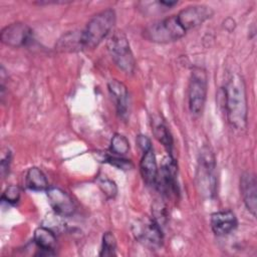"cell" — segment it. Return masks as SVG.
Masks as SVG:
<instances>
[{
  "instance_id": "obj_26",
  "label": "cell",
  "mask_w": 257,
  "mask_h": 257,
  "mask_svg": "<svg viewBox=\"0 0 257 257\" xmlns=\"http://www.w3.org/2000/svg\"><path fill=\"white\" fill-rule=\"evenodd\" d=\"M137 144L143 152H146L153 148L151 140L147 136H144V135H139L137 137Z\"/></svg>"
},
{
  "instance_id": "obj_25",
  "label": "cell",
  "mask_w": 257,
  "mask_h": 257,
  "mask_svg": "<svg viewBox=\"0 0 257 257\" xmlns=\"http://www.w3.org/2000/svg\"><path fill=\"white\" fill-rule=\"evenodd\" d=\"M10 163H11V153H10V151H7V153L2 157L1 164H0L1 175H2L3 178L9 173Z\"/></svg>"
},
{
  "instance_id": "obj_15",
  "label": "cell",
  "mask_w": 257,
  "mask_h": 257,
  "mask_svg": "<svg viewBox=\"0 0 257 257\" xmlns=\"http://www.w3.org/2000/svg\"><path fill=\"white\" fill-rule=\"evenodd\" d=\"M33 240L37 248L40 250L38 255L50 256L54 255V249L56 246V236L54 232L45 226H40L35 229Z\"/></svg>"
},
{
  "instance_id": "obj_1",
  "label": "cell",
  "mask_w": 257,
  "mask_h": 257,
  "mask_svg": "<svg viewBox=\"0 0 257 257\" xmlns=\"http://www.w3.org/2000/svg\"><path fill=\"white\" fill-rule=\"evenodd\" d=\"M224 108L228 122L236 130H244L247 125L248 104L245 83L237 73H231L223 87Z\"/></svg>"
},
{
  "instance_id": "obj_4",
  "label": "cell",
  "mask_w": 257,
  "mask_h": 257,
  "mask_svg": "<svg viewBox=\"0 0 257 257\" xmlns=\"http://www.w3.org/2000/svg\"><path fill=\"white\" fill-rule=\"evenodd\" d=\"M216 161L211 149L204 146L199 154L196 180L200 192L207 196L213 197L216 193Z\"/></svg>"
},
{
  "instance_id": "obj_10",
  "label": "cell",
  "mask_w": 257,
  "mask_h": 257,
  "mask_svg": "<svg viewBox=\"0 0 257 257\" xmlns=\"http://www.w3.org/2000/svg\"><path fill=\"white\" fill-rule=\"evenodd\" d=\"M49 205L54 213L60 217H69L75 211V205L72 198L63 190L51 187L46 190Z\"/></svg>"
},
{
  "instance_id": "obj_9",
  "label": "cell",
  "mask_w": 257,
  "mask_h": 257,
  "mask_svg": "<svg viewBox=\"0 0 257 257\" xmlns=\"http://www.w3.org/2000/svg\"><path fill=\"white\" fill-rule=\"evenodd\" d=\"M32 36V29L25 23L15 22L5 26L0 33L3 44L10 47H21L26 45Z\"/></svg>"
},
{
  "instance_id": "obj_7",
  "label": "cell",
  "mask_w": 257,
  "mask_h": 257,
  "mask_svg": "<svg viewBox=\"0 0 257 257\" xmlns=\"http://www.w3.org/2000/svg\"><path fill=\"white\" fill-rule=\"evenodd\" d=\"M208 90V78L204 69L194 68L188 86V104L193 114H200L205 106Z\"/></svg>"
},
{
  "instance_id": "obj_13",
  "label": "cell",
  "mask_w": 257,
  "mask_h": 257,
  "mask_svg": "<svg viewBox=\"0 0 257 257\" xmlns=\"http://www.w3.org/2000/svg\"><path fill=\"white\" fill-rule=\"evenodd\" d=\"M240 192L247 210L256 216L257 210V183L255 175L245 172L240 178Z\"/></svg>"
},
{
  "instance_id": "obj_22",
  "label": "cell",
  "mask_w": 257,
  "mask_h": 257,
  "mask_svg": "<svg viewBox=\"0 0 257 257\" xmlns=\"http://www.w3.org/2000/svg\"><path fill=\"white\" fill-rule=\"evenodd\" d=\"M101 162L107 163L119 170H130L133 167V164L130 160L123 159L122 157L115 156L112 154H100Z\"/></svg>"
},
{
  "instance_id": "obj_19",
  "label": "cell",
  "mask_w": 257,
  "mask_h": 257,
  "mask_svg": "<svg viewBox=\"0 0 257 257\" xmlns=\"http://www.w3.org/2000/svg\"><path fill=\"white\" fill-rule=\"evenodd\" d=\"M57 48L62 51H75L81 50V42H80V31L75 32L71 31L69 33L64 34L57 43Z\"/></svg>"
},
{
  "instance_id": "obj_18",
  "label": "cell",
  "mask_w": 257,
  "mask_h": 257,
  "mask_svg": "<svg viewBox=\"0 0 257 257\" xmlns=\"http://www.w3.org/2000/svg\"><path fill=\"white\" fill-rule=\"evenodd\" d=\"M153 131H154L155 138L167 149V151L170 153V156H172V150H173V144H174L173 138L170 134L169 128L160 117L154 118Z\"/></svg>"
},
{
  "instance_id": "obj_23",
  "label": "cell",
  "mask_w": 257,
  "mask_h": 257,
  "mask_svg": "<svg viewBox=\"0 0 257 257\" xmlns=\"http://www.w3.org/2000/svg\"><path fill=\"white\" fill-rule=\"evenodd\" d=\"M97 185L107 199H113L117 194L116 184L108 178H98Z\"/></svg>"
},
{
  "instance_id": "obj_12",
  "label": "cell",
  "mask_w": 257,
  "mask_h": 257,
  "mask_svg": "<svg viewBox=\"0 0 257 257\" xmlns=\"http://www.w3.org/2000/svg\"><path fill=\"white\" fill-rule=\"evenodd\" d=\"M107 88L115 103L119 118L126 120L130 114V96L126 86L117 79H111L107 84Z\"/></svg>"
},
{
  "instance_id": "obj_11",
  "label": "cell",
  "mask_w": 257,
  "mask_h": 257,
  "mask_svg": "<svg viewBox=\"0 0 257 257\" xmlns=\"http://www.w3.org/2000/svg\"><path fill=\"white\" fill-rule=\"evenodd\" d=\"M187 30L194 29L212 17L214 11L211 7L203 4L191 5L177 13Z\"/></svg>"
},
{
  "instance_id": "obj_16",
  "label": "cell",
  "mask_w": 257,
  "mask_h": 257,
  "mask_svg": "<svg viewBox=\"0 0 257 257\" xmlns=\"http://www.w3.org/2000/svg\"><path fill=\"white\" fill-rule=\"evenodd\" d=\"M140 172L144 182L148 186H155L158 178V166L153 148L143 152V157L140 162Z\"/></svg>"
},
{
  "instance_id": "obj_5",
  "label": "cell",
  "mask_w": 257,
  "mask_h": 257,
  "mask_svg": "<svg viewBox=\"0 0 257 257\" xmlns=\"http://www.w3.org/2000/svg\"><path fill=\"white\" fill-rule=\"evenodd\" d=\"M108 52L115 65L123 72L131 74L135 70L136 60L125 34L120 30L111 33L107 40Z\"/></svg>"
},
{
  "instance_id": "obj_8",
  "label": "cell",
  "mask_w": 257,
  "mask_h": 257,
  "mask_svg": "<svg viewBox=\"0 0 257 257\" xmlns=\"http://www.w3.org/2000/svg\"><path fill=\"white\" fill-rule=\"evenodd\" d=\"M155 186L167 196L178 193L177 164L173 156H168L163 160Z\"/></svg>"
},
{
  "instance_id": "obj_2",
  "label": "cell",
  "mask_w": 257,
  "mask_h": 257,
  "mask_svg": "<svg viewBox=\"0 0 257 257\" xmlns=\"http://www.w3.org/2000/svg\"><path fill=\"white\" fill-rule=\"evenodd\" d=\"M116 15L113 9L107 8L90 18L85 27L80 30V42L82 49L96 47L110 32L115 24Z\"/></svg>"
},
{
  "instance_id": "obj_21",
  "label": "cell",
  "mask_w": 257,
  "mask_h": 257,
  "mask_svg": "<svg viewBox=\"0 0 257 257\" xmlns=\"http://www.w3.org/2000/svg\"><path fill=\"white\" fill-rule=\"evenodd\" d=\"M114 255H116V239L111 232H105L102 236L99 256L106 257Z\"/></svg>"
},
{
  "instance_id": "obj_24",
  "label": "cell",
  "mask_w": 257,
  "mask_h": 257,
  "mask_svg": "<svg viewBox=\"0 0 257 257\" xmlns=\"http://www.w3.org/2000/svg\"><path fill=\"white\" fill-rule=\"evenodd\" d=\"M20 195H21V192L19 187L15 185H10L4 190L1 199L3 202H6L7 204L14 205L19 201Z\"/></svg>"
},
{
  "instance_id": "obj_14",
  "label": "cell",
  "mask_w": 257,
  "mask_h": 257,
  "mask_svg": "<svg viewBox=\"0 0 257 257\" xmlns=\"http://www.w3.org/2000/svg\"><path fill=\"white\" fill-rule=\"evenodd\" d=\"M212 231L217 236H225L232 233L238 225L236 215L230 211H218L211 215L210 220Z\"/></svg>"
},
{
  "instance_id": "obj_3",
  "label": "cell",
  "mask_w": 257,
  "mask_h": 257,
  "mask_svg": "<svg viewBox=\"0 0 257 257\" xmlns=\"http://www.w3.org/2000/svg\"><path fill=\"white\" fill-rule=\"evenodd\" d=\"M188 32L178 14L166 17L149 25L144 37L155 43H169L181 39Z\"/></svg>"
},
{
  "instance_id": "obj_17",
  "label": "cell",
  "mask_w": 257,
  "mask_h": 257,
  "mask_svg": "<svg viewBox=\"0 0 257 257\" xmlns=\"http://www.w3.org/2000/svg\"><path fill=\"white\" fill-rule=\"evenodd\" d=\"M25 185L32 191H46L49 188L46 176L37 167L28 169L25 177Z\"/></svg>"
},
{
  "instance_id": "obj_6",
  "label": "cell",
  "mask_w": 257,
  "mask_h": 257,
  "mask_svg": "<svg viewBox=\"0 0 257 257\" xmlns=\"http://www.w3.org/2000/svg\"><path fill=\"white\" fill-rule=\"evenodd\" d=\"M132 231L135 238L150 250H158L163 245L162 228L154 218L145 216L137 219L132 225Z\"/></svg>"
},
{
  "instance_id": "obj_20",
  "label": "cell",
  "mask_w": 257,
  "mask_h": 257,
  "mask_svg": "<svg viewBox=\"0 0 257 257\" xmlns=\"http://www.w3.org/2000/svg\"><path fill=\"white\" fill-rule=\"evenodd\" d=\"M128 151H130V143L127 139L120 134H114L110 140V147H109L110 154L122 157L125 154H127Z\"/></svg>"
}]
</instances>
